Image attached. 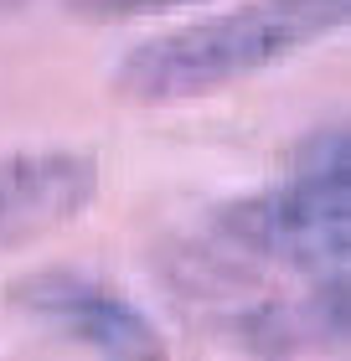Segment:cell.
<instances>
[{"label":"cell","instance_id":"cell-1","mask_svg":"<svg viewBox=\"0 0 351 361\" xmlns=\"http://www.w3.org/2000/svg\"><path fill=\"white\" fill-rule=\"evenodd\" d=\"M346 11L351 0H248L135 42L114 62L109 88L135 109L196 104L336 37L346 26Z\"/></svg>","mask_w":351,"mask_h":361},{"label":"cell","instance_id":"cell-4","mask_svg":"<svg viewBox=\"0 0 351 361\" xmlns=\"http://www.w3.org/2000/svg\"><path fill=\"white\" fill-rule=\"evenodd\" d=\"M98 196V160L83 150H11L0 155V258L62 233Z\"/></svg>","mask_w":351,"mask_h":361},{"label":"cell","instance_id":"cell-5","mask_svg":"<svg viewBox=\"0 0 351 361\" xmlns=\"http://www.w3.org/2000/svg\"><path fill=\"white\" fill-rule=\"evenodd\" d=\"M181 6H202V0H68V11L88 16V21H135V16H160Z\"/></svg>","mask_w":351,"mask_h":361},{"label":"cell","instance_id":"cell-3","mask_svg":"<svg viewBox=\"0 0 351 361\" xmlns=\"http://www.w3.org/2000/svg\"><path fill=\"white\" fill-rule=\"evenodd\" d=\"M11 300L31 315L52 320L57 331H68L98 361H171V341L160 336V325L129 294H119L93 274L42 269V274H26L11 289Z\"/></svg>","mask_w":351,"mask_h":361},{"label":"cell","instance_id":"cell-2","mask_svg":"<svg viewBox=\"0 0 351 361\" xmlns=\"http://www.w3.org/2000/svg\"><path fill=\"white\" fill-rule=\"evenodd\" d=\"M212 243H222L258 269L269 264L305 279L346 274V248H351L346 135L326 129L290 180L227 202L212 217Z\"/></svg>","mask_w":351,"mask_h":361}]
</instances>
